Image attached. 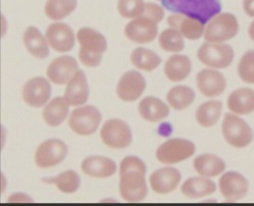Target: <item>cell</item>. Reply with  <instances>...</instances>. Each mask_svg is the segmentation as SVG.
Segmentation results:
<instances>
[{
  "label": "cell",
  "mask_w": 254,
  "mask_h": 206,
  "mask_svg": "<svg viewBox=\"0 0 254 206\" xmlns=\"http://www.w3.org/2000/svg\"><path fill=\"white\" fill-rule=\"evenodd\" d=\"M68 148L59 138H50L42 142L35 152V162L41 168L58 165L65 158Z\"/></svg>",
  "instance_id": "obj_9"
},
{
  "label": "cell",
  "mask_w": 254,
  "mask_h": 206,
  "mask_svg": "<svg viewBox=\"0 0 254 206\" xmlns=\"http://www.w3.org/2000/svg\"><path fill=\"white\" fill-rule=\"evenodd\" d=\"M238 76L246 84H254V50L246 51L237 66Z\"/></svg>",
  "instance_id": "obj_35"
},
{
  "label": "cell",
  "mask_w": 254,
  "mask_h": 206,
  "mask_svg": "<svg viewBox=\"0 0 254 206\" xmlns=\"http://www.w3.org/2000/svg\"><path fill=\"white\" fill-rule=\"evenodd\" d=\"M78 58L82 65L89 68H95L98 67L102 61V56L99 55H93L90 53H87L81 49L78 51Z\"/></svg>",
  "instance_id": "obj_38"
},
{
  "label": "cell",
  "mask_w": 254,
  "mask_h": 206,
  "mask_svg": "<svg viewBox=\"0 0 254 206\" xmlns=\"http://www.w3.org/2000/svg\"><path fill=\"white\" fill-rule=\"evenodd\" d=\"M183 194L191 199H197L212 194L216 190V185L208 177L196 176L188 178L182 185Z\"/></svg>",
  "instance_id": "obj_26"
},
{
  "label": "cell",
  "mask_w": 254,
  "mask_h": 206,
  "mask_svg": "<svg viewBox=\"0 0 254 206\" xmlns=\"http://www.w3.org/2000/svg\"><path fill=\"white\" fill-rule=\"evenodd\" d=\"M89 89L86 76L83 71L77 70L73 77L66 83L64 98L69 105L79 106L88 100Z\"/></svg>",
  "instance_id": "obj_18"
},
{
  "label": "cell",
  "mask_w": 254,
  "mask_h": 206,
  "mask_svg": "<svg viewBox=\"0 0 254 206\" xmlns=\"http://www.w3.org/2000/svg\"><path fill=\"white\" fill-rule=\"evenodd\" d=\"M101 122V113L93 105H82L74 108L68 117L70 129L78 135H90L94 133Z\"/></svg>",
  "instance_id": "obj_7"
},
{
  "label": "cell",
  "mask_w": 254,
  "mask_h": 206,
  "mask_svg": "<svg viewBox=\"0 0 254 206\" xmlns=\"http://www.w3.org/2000/svg\"><path fill=\"white\" fill-rule=\"evenodd\" d=\"M193 168L200 176L215 177L224 171L225 162L215 154L203 153L194 158Z\"/></svg>",
  "instance_id": "obj_27"
},
{
  "label": "cell",
  "mask_w": 254,
  "mask_h": 206,
  "mask_svg": "<svg viewBox=\"0 0 254 206\" xmlns=\"http://www.w3.org/2000/svg\"><path fill=\"white\" fill-rule=\"evenodd\" d=\"M69 111V104L64 97H56L43 109V118L50 126H58L64 122Z\"/></svg>",
  "instance_id": "obj_28"
},
{
  "label": "cell",
  "mask_w": 254,
  "mask_h": 206,
  "mask_svg": "<svg viewBox=\"0 0 254 206\" xmlns=\"http://www.w3.org/2000/svg\"><path fill=\"white\" fill-rule=\"evenodd\" d=\"M238 31L237 18L231 13L219 12L206 23L203 37L206 42L224 43L234 38Z\"/></svg>",
  "instance_id": "obj_3"
},
{
  "label": "cell",
  "mask_w": 254,
  "mask_h": 206,
  "mask_svg": "<svg viewBox=\"0 0 254 206\" xmlns=\"http://www.w3.org/2000/svg\"><path fill=\"white\" fill-rule=\"evenodd\" d=\"M181 172L171 166H166L155 170L150 175V185L153 191L159 194H168L174 191L181 182Z\"/></svg>",
  "instance_id": "obj_17"
},
{
  "label": "cell",
  "mask_w": 254,
  "mask_h": 206,
  "mask_svg": "<svg viewBox=\"0 0 254 206\" xmlns=\"http://www.w3.org/2000/svg\"><path fill=\"white\" fill-rule=\"evenodd\" d=\"M23 44L30 55L37 59H46L50 54L46 37L35 26H29L25 30Z\"/></svg>",
  "instance_id": "obj_24"
},
{
  "label": "cell",
  "mask_w": 254,
  "mask_h": 206,
  "mask_svg": "<svg viewBox=\"0 0 254 206\" xmlns=\"http://www.w3.org/2000/svg\"><path fill=\"white\" fill-rule=\"evenodd\" d=\"M167 102L176 110H183L189 107L195 99L194 91L184 85L171 88L167 93Z\"/></svg>",
  "instance_id": "obj_30"
},
{
  "label": "cell",
  "mask_w": 254,
  "mask_h": 206,
  "mask_svg": "<svg viewBox=\"0 0 254 206\" xmlns=\"http://www.w3.org/2000/svg\"><path fill=\"white\" fill-rule=\"evenodd\" d=\"M161 48L170 53H180L185 49L184 37L174 28H167L159 35Z\"/></svg>",
  "instance_id": "obj_34"
},
{
  "label": "cell",
  "mask_w": 254,
  "mask_h": 206,
  "mask_svg": "<svg viewBox=\"0 0 254 206\" xmlns=\"http://www.w3.org/2000/svg\"><path fill=\"white\" fill-rule=\"evenodd\" d=\"M78 70L76 60L68 55L54 59L47 68L48 79L56 85L66 84Z\"/></svg>",
  "instance_id": "obj_16"
},
{
  "label": "cell",
  "mask_w": 254,
  "mask_h": 206,
  "mask_svg": "<svg viewBox=\"0 0 254 206\" xmlns=\"http://www.w3.org/2000/svg\"><path fill=\"white\" fill-rule=\"evenodd\" d=\"M194 144L186 138H170L162 143L156 151L158 161L163 164H174L182 162L193 155Z\"/></svg>",
  "instance_id": "obj_6"
},
{
  "label": "cell",
  "mask_w": 254,
  "mask_h": 206,
  "mask_svg": "<svg viewBox=\"0 0 254 206\" xmlns=\"http://www.w3.org/2000/svg\"><path fill=\"white\" fill-rule=\"evenodd\" d=\"M8 202H33V199L24 193H15L8 198Z\"/></svg>",
  "instance_id": "obj_39"
},
{
  "label": "cell",
  "mask_w": 254,
  "mask_h": 206,
  "mask_svg": "<svg viewBox=\"0 0 254 206\" xmlns=\"http://www.w3.org/2000/svg\"><path fill=\"white\" fill-rule=\"evenodd\" d=\"M219 190L227 201H238L243 198L249 189V183L244 175L236 171H228L221 175Z\"/></svg>",
  "instance_id": "obj_14"
},
{
  "label": "cell",
  "mask_w": 254,
  "mask_h": 206,
  "mask_svg": "<svg viewBox=\"0 0 254 206\" xmlns=\"http://www.w3.org/2000/svg\"><path fill=\"white\" fill-rule=\"evenodd\" d=\"M138 111L142 118L150 122H157L166 117L170 113V108L162 100L148 96L142 99L138 104Z\"/></svg>",
  "instance_id": "obj_22"
},
{
  "label": "cell",
  "mask_w": 254,
  "mask_h": 206,
  "mask_svg": "<svg viewBox=\"0 0 254 206\" xmlns=\"http://www.w3.org/2000/svg\"><path fill=\"white\" fill-rule=\"evenodd\" d=\"M43 180L47 183L55 184L61 192L66 194L74 193L80 186V178L78 174L71 169L65 170L56 177L44 178Z\"/></svg>",
  "instance_id": "obj_32"
},
{
  "label": "cell",
  "mask_w": 254,
  "mask_h": 206,
  "mask_svg": "<svg viewBox=\"0 0 254 206\" xmlns=\"http://www.w3.org/2000/svg\"><path fill=\"white\" fill-rule=\"evenodd\" d=\"M160 1H161V0H160Z\"/></svg>",
  "instance_id": "obj_43"
},
{
  "label": "cell",
  "mask_w": 254,
  "mask_h": 206,
  "mask_svg": "<svg viewBox=\"0 0 254 206\" xmlns=\"http://www.w3.org/2000/svg\"><path fill=\"white\" fill-rule=\"evenodd\" d=\"M197 59L211 69H225L234 58L232 47L225 43H203L197 50Z\"/></svg>",
  "instance_id": "obj_5"
},
{
  "label": "cell",
  "mask_w": 254,
  "mask_h": 206,
  "mask_svg": "<svg viewBox=\"0 0 254 206\" xmlns=\"http://www.w3.org/2000/svg\"><path fill=\"white\" fill-rule=\"evenodd\" d=\"M191 72V62L186 55L175 54L167 59L164 65L165 76L171 82H182Z\"/></svg>",
  "instance_id": "obj_25"
},
{
  "label": "cell",
  "mask_w": 254,
  "mask_h": 206,
  "mask_svg": "<svg viewBox=\"0 0 254 206\" xmlns=\"http://www.w3.org/2000/svg\"><path fill=\"white\" fill-rule=\"evenodd\" d=\"M162 6L175 14H183L204 25L221 10L220 0H161Z\"/></svg>",
  "instance_id": "obj_2"
},
{
  "label": "cell",
  "mask_w": 254,
  "mask_h": 206,
  "mask_svg": "<svg viewBox=\"0 0 254 206\" xmlns=\"http://www.w3.org/2000/svg\"><path fill=\"white\" fill-rule=\"evenodd\" d=\"M222 112V103L210 100L201 103L195 111V119L203 127L213 126L220 118Z\"/></svg>",
  "instance_id": "obj_29"
},
{
  "label": "cell",
  "mask_w": 254,
  "mask_h": 206,
  "mask_svg": "<svg viewBox=\"0 0 254 206\" xmlns=\"http://www.w3.org/2000/svg\"><path fill=\"white\" fill-rule=\"evenodd\" d=\"M81 170L89 177L107 178L116 172V163L105 156L91 155L82 160Z\"/></svg>",
  "instance_id": "obj_20"
},
{
  "label": "cell",
  "mask_w": 254,
  "mask_h": 206,
  "mask_svg": "<svg viewBox=\"0 0 254 206\" xmlns=\"http://www.w3.org/2000/svg\"><path fill=\"white\" fill-rule=\"evenodd\" d=\"M77 0H48L45 4V14L51 20H62L76 8Z\"/></svg>",
  "instance_id": "obj_33"
},
{
  "label": "cell",
  "mask_w": 254,
  "mask_h": 206,
  "mask_svg": "<svg viewBox=\"0 0 254 206\" xmlns=\"http://www.w3.org/2000/svg\"><path fill=\"white\" fill-rule=\"evenodd\" d=\"M5 187H6L5 176L2 173H0V192H3L5 190Z\"/></svg>",
  "instance_id": "obj_41"
},
{
  "label": "cell",
  "mask_w": 254,
  "mask_h": 206,
  "mask_svg": "<svg viewBox=\"0 0 254 206\" xmlns=\"http://www.w3.org/2000/svg\"><path fill=\"white\" fill-rule=\"evenodd\" d=\"M144 4V0H118L117 9L123 18L134 19L142 15Z\"/></svg>",
  "instance_id": "obj_36"
},
{
  "label": "cell",
  "mask_w": 254,
  "mask_h": 206,
  "mask_svg": "<svg viewBox=\"0 0 254 206\" xmlns=\"http://www.w3.org/2000/svg\"><path fill=\"white\" fill-rule=\"evenodd\" d=\"M130 61L134 67L145 72H152L161 64V58L159 55L144 47L134 49L131 53Z\"/></svg>",
  "instance_id": "obj_31"
},
{
  "label": "cell",
  "mask_w": 254,
  "mask_h": 206,
  "mask_svg": "<svg viewBox=\"0 0 254 206\" xmlns=\"http://www.w3.org/2000/svg\"><path fill=\"white\" fill-rule=\"evenodd\" d=\"M52 87L44 77H35L28 80L22 88L24 102L32 107H41L50 100Z\"/></svg>",
  "instance_id": "obj_10"
},
{
  "label": "cell",
  "mask_w": 254,
  "mask_h": 206,
  "mask_svg": "<svg viewBox=\"0 0 254 206\" xmlns=\"http://www.w3.org/2000/svg\"><path fill=\"white\" fill-rule=\"evenodd\" d=\"M167 22L171 28L176 29L183 37L189 40H198L204 32V24L197 19L183 15H170Z\"/></svg>",
  "instance_id": "obj_19"
},
{
  "label": "cell",
  "mask_w": 254,
  "mask_h": 206,
  "mask_svg": "<svg viewBox=\"0 0 254 206\" xmlns=\"http://www.w3.org/2000/svg\"><path fill=\"white\" fill-rule=\"evenodd\" d=\"M141 16L147 17L157 24L160 23L164 18V9L162 6L152 3V2H145L144 4V10Z\"/></svg>",
  "instance_id": "obj_37"
},
{
  "label": "cell",
  "mask_w": 254,
  "mask_h": 206,
  "mask_svg": "<svg viewBox=\"0 0 254 206\" xmlns=\"http://www.w3.org/2000/svg\"><path fill=\"white\" fill-rule=\"evenodd\" d=\"M124 34L131 42L137 44L151 43L158 35V24L147 17L140 16L126 24Z\"/></svg>",
  "instance_id": "obj_11"
},
{
  "label": "cell",
  "mask_w": 254,
  "mask_h": 206,
  "mask_svg": "<svg viewBox=\"0 0 254 206\" xmlns=\"http://www.w3.org/2000/svg\"><path fill=\"white\" fill-rule=\"evenodd\" d=\"M76 39L80 45V49L87 53L102 56L107 50L105 37L100 32L90 27L80 28L76 33Z\"/></svg>",
  "instance_id": "obj_21"
},
{
  "label": "cell",
  "mask_w": 254,
  "mask_h": 206,
  "mask_svg": "<svg viewBox=\"0 0 254 206\" xmlns=\"http://www.w3.org/2000/svg\"><path fill=\"white\" fill-rule=\"evenodd\" d=\"M244 12L251 18H254V0H243L242 2Z\"/></svg>",
  "instance_id": "obj_40"
},
{
  "label": "cell",
  "mask_w": 254,
  "mask_h": 206,
  "mask_svg": "<svg viewBox=\"0 0 254 206\" xmlns=\"http://www.w3.org/2000/svg\"><path fill=\"white\" fill-rule=\"evenodd\" d=\"M221 130L226 142L236 148H243L249 145L254 136L250 125L234 113H225Z\"/></svg>",
  "instance_id": "obj_4"
},
{
  "label": "cell",
  "mask_w": 254,
  "mask_h": 206,
  "mask_svg": "<svg viewBox=\"0 0 254 206\" xmlns=\"http://www.w3.org/2000/svg\"><path fill=\"white\" fill-rule=\"evenodd\" d=\"M100 138L105 145L114 149H122L132 142L131 128L122 119L110 118L101 127Z\"/></svg>",
  "instance_id": "obj_8"
},
{
  "label": "cell",
  "mask_w": 254,
  "mask_h": 206,
  "mask_svg": "<svg viewBox=\"0 0 254 206\" xmlns=\"http://www.w3.org/2000/svg\"><path fill=\"white\" fill-rule=\"evenodd\" d=\"M146 165L144 161L134 155L126 156L119 166V191L127 202H140L148 194L146 183Z\"/></svg>",
  "instance_id": "obj_1"
},
{
  "label": "cell",
  "mask_w": 254,
  "mask_h": 206,
  "mask_svg": "<svg viewBox=\"0 0 254 206\" xmlns=\"http://www.w3.org/2000/svg\"><path fill=\"white\" fill-rule=\"evenodd\" d=\"M146 88V80L137 71H128L119 79L116 86V94L123 102H135L143 94Z\"/></svg>",
  "instance_id": "obj_13"
},
{
  "label": "cell",
  "mask_w": 254,
  "mask_h": 206,
  "mask_svg": "<svg viewBox=\"0 0 254 206\" xmlns=\"http://www.w3.org/2000/svg\"><path fill=\"white\" fill-rule=\"evenodd\" d=\"M227 107L238 115L254 112V90L250 88L234 90L227 99Z\"/></svg>",
  "instance_id": "obj_23"
},
{
  "label": "cell",
  "mask_w": 254,
  "mask_h": 206,
  "mask_svg": "<svg viewBox=\"0 0 254 206\" xmlns=\"http://www.w3.org/2000/svg\"><path fill=\"white\" fill-rule=\"evenodd\" d=\"M248 35H249L250 39L254 42V21L251 22V24L248 27Z\"/></svg>",
  "instance_id": "obj_42"
},
{
  "label": "cell",
  "mask_w": 254,
  "mask_h": 206,
  "mask_svg": "<svg viewBox=\"0 0 254 206\" xmlns=\"http://www.w3.org/2000/svg\"><path fill=\"white\" fill-rule=\"evenodd\" d=\"M46 40L49 46L56 52L65 53L74 47L75 37L72 29L65 23H52L46 30Z\"/></svg>",
  "instance_id": "obj_12"
},
{
  "label": "cell",
  "mask_w": 254,
  "mask_h": 206,
  "mask_svg": "<svg viewBox=\"0 0 254 206\" xmlns=\"http://www.w3.org/2000/svg\"><path fill=\"white\" fill-rule=\"evenodd\" d=\"M196 87L204 97L215 98L225 91L226 80L215 69H202L196 74Z\"/></svg>",
  "instance_id": "obj_15"
}]
</instances>
